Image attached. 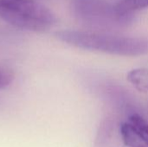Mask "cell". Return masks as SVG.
Wrapping results in <instances>:
<instances>
[{
    "label": "cell",
    "instance_id": "obj_1",
    "mask_svg": "<svg viewBox=\"0 0 148 147\" xmlns=\"http://www.w3.org/2000/svg\"><path fill=\"white\" fill-rule=\"evenodd\" d=\"M56 36L67 44L90 51L125 56H140L148 53V39L143 37L76 29L59 30Z\"/></svg>",
    "mask_w": 148,
    "mask_h": 147
},
{
    "label": "cell",
    "instance_id": "obj_2",
    "mask_svg": "<svg viewBox=\"0 0 148 147\" xmlns=\"http://www.w3.org/2000/svg\"><path fill=\"white\" fill-rule=\"evenodd\" d=\"M0 19L18 29L42 32L49 29L56 17L36 0H0Z\"/></svg>",
    "mask_w": 148,
    "mask_h": 147
},
{
    "label": "cell",
    "instance_id": "obj_6",
    "mask_svg": "<svg viewBox=\"0 0 148 147\" xmlns=\"http://www.w3.org/2000/svg\"><path fill=\"white\" fill-rule=\"evenodd\" d=\"M118 7L129 13L148 8V0H121L117 3Z\"/></svg>",
    "mask_w": 148,
    "mask_h": 147
},
{
    "label": "cell",
    "instance_id": "obj_5",
    "mask_svg": "<svg viewBox=\"0 0 148 147\" xmlns=\"http://www.w3.org/2000/svg\"><path fill=\"white\" fill-rule=\"evenodd\" d=\"M127 81L139 91H148V69L135 68L128 72L127 75Z\"/></svg>",
    "mask_w": 148,
    "mask_h": 147
},
{
    "label": "cell",
    "instance_id": "obj_8",
    "mask_svg": "<svg viewBox=\"0 0 148 147\" xmlns=\"http://www.w3.org/2000/svg\"><path fill=\"white\" fill-rule=\"evenodd\" d=\"M14 80V74L5 68H0V89L8 88Z\"/></svg>",
    "mask_w": 148,
    "mask_h": 147
},
{
    "label": "cell",
    "instance_id": "obj_7",
    "mask_svg": "<svg viewBox=\"0 0 148 147\" xmlns=\"http://www.w3.org/2000/svg\"><path fill=\"white\" fill-rule=\"evenodd\" d=\"M129 122L138 128L148 140V123L142 117L138 114H134L129 118Z\"/></svg>",
    "mask_w": 148,
    "mask_h": 147
},
{
    "label": "cell",
    "instance_id": "obj_4",
    "mask_svg": "<svg viewBox=\"0 0 148 147\" xmlns=\"http://www.w3.org/2000/svg\"><path fill=\"white\" fill-rule=\"evenodd\" d=\"M121 135L127 147H148L147 139L130 122L121 126Z\"/></svg>",
    "mask_w": 148,
    "mask_h": 147
},
{
    "label": "cell",
    "instance_id": "obj_3",
    "mask_svg": "<svg viewBox=\"0 0 148 147\" xmlns=\"http://www.w3.org/2000/svg\"><path fill=\"white\" fill-rule=\"evenodd\" d=\"M73 16L85 26L95 29H119L132 23L134 13L121 10L108 0H71Z\"/></svg>",
    "mask_w": 148,
    "mask_h": 147
}]
</instances>
